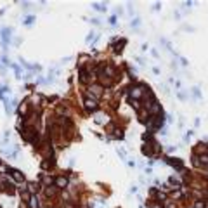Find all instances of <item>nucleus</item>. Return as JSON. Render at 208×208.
I'll return each instance as SVG.
<instances>
[{
  "label": "nucleus",
  "mask_w": 208,
  "mask_h": 208,
  "mask_svg": "<svg viewBox=\"0 0 208 208\" xmlns=\"http://www.w3.org/2000/svg\"><path fill=\"white\" fill-rule=\"evenodd\" d=\"M85 108L88 111H95L97 109V102H95L94 99H85Z\"/></svg>",
  "instance_id": "nucleus-1"
},
{
  "label": "nucleus",
  "mask_w": 208,
  "mask_h": 208,
  "mask_svg": "<svg viewBox=\"0 0 208 208\" xmlns=\"http://www.w3.org/2000/svg\"><path fill=\"white\" fill-rule=\"evenodd\" d=\"M11 173H12V177L16 179L17 182H21V180H24V175L19 172V170H11Z\"/></svg>",
  "instance_id": "nucleus-2"
},
{
  "label": "nucleus",
  "mask_w": 208,
  "mask_h": 208,
  "mask_svg": "<svg viewBox=\"0 0 208 208\" xmlns=\"http://www.w3.org/2000/svg\"><path fill=\"white\" fill-rule=\"evenodd\" d=\"M56 184L59 185V187H66V185H68V179H64V177H57Z\"/></svg>",
  "instance_id": "nucleus-3"
},
{
  "label": "nucleus",
  "mask_w": 208,
  "mask_h": 208,
  "mask_svg": "<svg viewBox=\"0 0 208 208\" xmlns=\"http://www.w3.org/2000/svg\"><path fill=\"white\" fill-rule=\"evenodd\" d=\"M29 206L31 208H38V198H36L35 194L29 196Z\"/></svg>",
  "instance_id": "nucleus-4"
},
{
  "label": "nucleus",
  "mask_w": 208,
  "mask_h": 208,
  "mask_svg": "<svg viewBox=\"0 0 208 208\" xmlns=\"http://www.w3.org/2000/svg\"><path fill=\"white\" fill-rule=\"evenodd\" d=\"M88 90H92V95H94V97H99V95H101V87H97V85H92Z\"/></svg>",
  "instance_id": "nucleus-5"
},
{
  "label": "nucleus",
  "mask_w": 208,
  "mask_h": 208,
  "mask_svg": "<svg viewBox=\"0 0 208 208\" xmlns=\"http://www.w3.org/2000/svg\"><path fill=\"white\" fill-rule=\"evenodd\" d=\"M28 191L31 192V194H35V192L38 191V185H36V184H33V182H29V184H28Z\"/></svg>",
  "instance_id": "nucleus-6"
},
{
  "label": "nucleus",
  "mask_w": 208,
  "mask_h": 208,
  "mask_svg": "<svg viewBox=\"0 0 208 208\" xmlns=\"http://www.w3.org/2000/svg\"><path fill=\"white\" fill-rule=\"evenodd\" d=\"M140 90H142V88H140V87H135V88H133V90H132V97H140Z\"/></svg>",
  "instance_id": "nucleus-7"
},
{
  "label": "nucleus",
  "mask_w": 208,
  "mask_h": 208,
  "mask_svg": "<svg viewBox=\"0 0 208 208\" xmlns=\"http://www.w3.org/2000/svg\"><path fill=\"white\" fill-rule=\"evenodd\" d=\"M95 121H97V123H106V116H104V115H99L97 118H95Z\"/></svg>",
  "instance_id": "nucleus-8"
},
{
  "label": "nucleus",
  "mask_w": 208,
  "mask_h": 208,
  "mask_svg": "<svg viewBox=\"0 0 208 208\" xmlns=\"http://www.w3.org/2000/svg\"><path fill=\"white\" fill-rule=\"evenodd\" d=\"M196 208H203V203H196Z\"/></svg>",
  "instance_id": "nucleus-9"
}]
</instances>
